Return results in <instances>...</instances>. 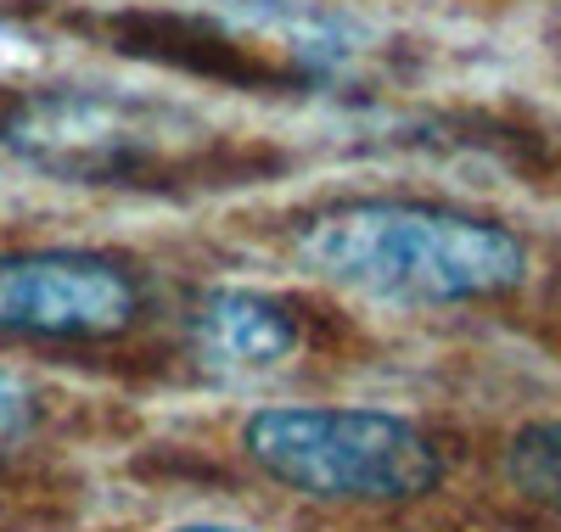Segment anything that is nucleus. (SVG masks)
I'll return each mask as SVG.
<instances>
[{
    "mask_svg": "<svg viewBox=\"0 0 561 532\" xmlns=\"http://www.w3.org/2000/svg\"><path fill=\"white\" fill-rule=\"evenodd\" d=\"M293 247L314 275L410 309L489 303L528 280V241L511 224L427 197H337L298 219Z\"/></svg>",
    "mask_w": 561,
    "mask_h": 532,
    "instance_id": "obj_1",
    "label": "nucleus"
},
{
    "mask_svg": "<svg viewBox=\"0 0 561 532\" xmlns=\"http://www.w3.org/2000/svg\"><path fill=\"white\" fill-rule=\"evenodd\" d=\"M0 147L34 174L118 190H197L248 174V152L180 102L90 84L0 95Z\"/></svg>",
    "mask_w": 561,
    "mask_h": 532,
    "instance_id": "obj_2",
    "label": "nucleus"
},
{
    "mask_svg": "<svg viewBox=\"0 0 561 532\" xmlns=\"http://www.w3.org/2000/svg\"><path fill=\"white\" fill-rule=\"evenodd\" d=\"M248 460L320 505H410L444 482V454L393 409L270 404L242 426Z\"/></svg>",
    "mask_w": 561,
    "mask_h": 532,
    "instance_id": "obj_3",
    "label": "nucleus"
},
{
    "mask_svg": "<svg viewBox=\"0 0 561 532\" xmlns=\"http://www.w3.org/2000/svg\"><path fill=\"white\" fill-rule=\"evenodd\" d=\"M140 314V280L124 258L90 247L0 253V336L18 343H102Z\"/></svg>",
    "mask_w": 561,
    "mask_h": 532,
    "instance_id": "obj_4",
    "label": "nucleus"
},
{
    "mask_svg": "<svg viewBox=\"0 0 561 532\" xmlns=\"http://www.w3.org/2000/svg\"><path fill=\"white\" fill-rule=\"evenodd\" d=\"M192 348L203 365L225 375H253L298 348V320L287 314V303H275L264 292L225 286V292H208L192 309Z\"/></svg>",
    "mask_w": 561,
    "mask_h": 532,
    "instance_id": "obj_5",
    "label": "nucleus"
},
{
    "mask_svg": "<svg viewBox=\"0 0 561 532\" xmlns=\"http://www.w3.org/2000/svg\"><path fill=\"white\" fill-rule=\"evenodd\" d=\"M505 482L528 505L561 516V420H534L505 443Z\"/></svg>",
    "mask_w": 561,
    "mask_h": 532,
    "instance_id": "obj_6",
    "label": "nucleus"
},
{
    "mask_svg": "<svg viewBox=\"0 0 561 532\" xmlns=\"http://www.w3.org/2000/svg\"><path fill=\"white\" fill-rule=\"evenodd\" d=\"M28 420H34V398H28V386H23L18 375L0 370V454H7V449L23 438Z\"/></svg>",
    "mask_w": 561,
    "mask_h": 532,
    "instance_id": "obj_7",
    "label": "nucleus"
},
{
    "mask_svg": "<svg viewBox=\"0 0 561 532\" xmlns=\"http://www.w3.org/2000/svg\"><path fill=\"white\" fill-rule=\"evenodd\" d=\"M174 532H248V527H214V521H203V527H174Z\"/></svg>",
    "mask_w": 561,
    "mask_h": 532,
    "instance_id": "obj_8",
    "label": "nucleus"
}]
</instances>
